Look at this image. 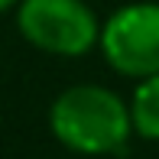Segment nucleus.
Listing matches in <instances>:
<instances>
[{
  "mask_svg": "<svg viewBox=\"0 0 159 159\" xmlns=\"http://www.w3.org/2000/svg\"><path fill=\"white\" fill-rule=\"evenodd\" d=\"M49 130L81 156H120L133 136L130 101L104 84H71L49 107Z\"/></svg>",
  "mask_w": 159,
  "mask_h": 159,
  "instance_id": "obj_1",
  "label": "nucleus"
},
{
  "mask_svg": "<svg viewBox=\"0 0 159 159\" xmlns=\"http://www.w3.org/2000/svg\"><path fill=\"white\" fill-rule=\"evenodd\" d=\"M16 30L49 55L78 59L101 42V23L84 0H20Z\"/></svg>",
  "mask_w": 159,
  "mask_h": 159,
  "instance_id": "obj_2",
  "label": "nucleus"
},
{
  "mask_svg": "<svg viewBox=\"0 0 159 159\" xmlns=\"http://www.w3.org/2000/svg\"><path fill=\"white\" fill-rule=\"evenodd\" d=\"M98 46L117 75L136 81L159 75V3L140 0V3L117 7L101 23Z\"/></svg>",
  "mask_w": 159,
  "mask_h": 159,
  "instance_id": "obj_3",
  "label": "nucleus"
},
{
  "mask_svg": "<svg viewBox=\"0 0 159 159\" xmlns=\"http://www.w3.org/2000/svg\"><path fill=\"white\" fill-rule=\"evenodd\" d=\"M130 117H133V133L136 136L159 143V75L143 78L133 88Z\"/></svg>",
  "mask_w": 159,
  "mask_h": 159,
  "instance_id": "obj_4",
  "label": "nucleus"
},
{
  "mask_svg": "<svg viewBox=\"0 0 159 159\" xmlns=\"http://www.w3.org/2000/svg\"><path fill=\"white\" fill-rule=\"evenodd\" d=\"M13 7H20V0H0V13H7V10H13Z\"/></svg>",
  "mask_w": 159,
  "mask_h": 159,
  "instance_id": "obj_5",
  "label": "nucleus"
}]
</instances>
